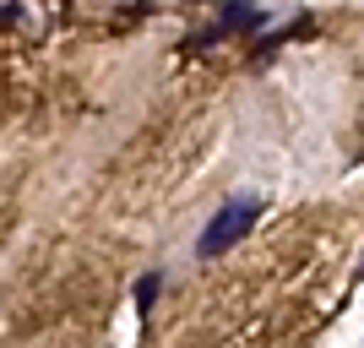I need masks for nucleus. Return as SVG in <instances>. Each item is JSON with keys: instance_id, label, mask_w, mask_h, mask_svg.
Listing matches in <instances>:
<instances>
[{"instance_id": "obj_1", "label": "nucleus", "mask_w": 364, "mask_h": 348, "mask_svg": "<svg viewBox=\"0 0 364 348\" xmlns=\"http://www.w3.org/2000/svg\"><path fill=\"white\" fill-rule=\"evenodd\" d=\"M256 212H261V201H256V196H234V201H228V207L213 218V223H207V234H201L196 251H201V256H223L228 245H234L245 228L256 223Z\"/></svg>"}, {"instance_id": "obj_2", "label": "nucleus", "mask_w": 364, "mask_h": 348, "mask_svg": "<svg viewBox=\"0 0 364 348\" xmlns=\"http://www.w3.org/2000/svg\"><path fill=\"white\" fill-rule=\"evenodd\" d=\"M261 22H267V16L240 0V6H228V11H223V28H218V33H228V28H261Z\"/></svg>"}, {"instance_id": "obj_3", "label": "nucleus", "mask_w": 364, "mask_h": 348, "mask_svg": "<svg viewBox=\"0 0 364 348\" xmlns=\"http://www.w3.org/2000/svg\"><path fill=\"white\" fill-rule=\"evenodd\" d=\"M158 288H164V278H158V273L136 278V305H141V310H152V300H158Z\"/></svg>"}]
</instances>
